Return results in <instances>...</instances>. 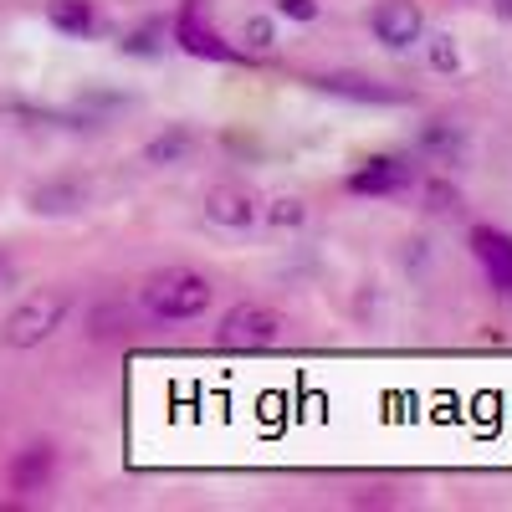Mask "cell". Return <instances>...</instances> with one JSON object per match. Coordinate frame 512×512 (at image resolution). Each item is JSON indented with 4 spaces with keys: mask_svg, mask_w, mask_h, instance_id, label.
<instances>
[{
    "mask_svg": "<svg viewBox=\"0 0 512 512\" xmlns=\"http://www.w3.org/2000/svg\"><path fill=\"white\" fill-rule=\"evenodd\" d=\"M216 303V282L195 267H164L139 287V313L149 323H195L205 318V308Z\"/></svg>",
    "mask_w": 512,
    "mask_h": 512,
    "instance_id": "obj_1",
    "label": "cell"
},
{
    "mask_svg": "<svg viewBox=\"0 0 512 512\" xmlns=\"http://www.w3.org/2000/svg\"><path fill=\"white\" fill-rule=\"evenodd\" d=\"M67 313H72V292L67 287H41V292L16 303V313L6 318L0 338H6V349H41L67 323Z\"/></svg>",
    "mask_w": 512,
    "mask_h": 512,
    "instance_id": "obj_2",
    "label": "cell"
},
{
    "mask_svg": "<svg viewBox=\"0 0 512 512\" xmlns=\"http://www.w3.org/2000/svg\"><path fill=\"white\" fill-rule=\"evenodd\" d=\"M169 41H175L185 57H195V62H221V67L246 62V47L231 41V36H221L216 26L205 21L200 0H180V11L169 16Z\"/></svg>",
    "mask_w": 512,
    "mask_h": 512,
    "instance_id": "obj_3",
    "label": "cell"
},
{
    "mask_svg": "<svg viewBox=\"0 0 512 512\" xmlns=\"http://www.w3.org/2000/svg\"><path fill=\"white\" fill-rule=\"evenodd\" d=\"M282 333H287V318L277 308H267V303H236L216 323V349H226V354H256V349L282 344Z\"/></svg>",
    "mask_w": 512,
    "mask_h": 512,
    "instance_id": "obj_4",
    "label": "cell"
},
{
    "mask_svg": "<svg viewBox=\"0 0 512 512\" xmlns=\"http://www.w3.org/2000/svg\"><path fill=\"white\" fill-rule=\"evenodd\" d=\"M344 190L354 200H395L420 190V159L415 154H369L359 169H349Z\"/></svg>",
    "mask_w": 512,
    "mask_h": 512,
    "instance_id": "obj_5",
    "label": "cell"
},
{
    "mask_svg": "<svg viewBox=\"0 0 512 512\" xmlns=\"http://www.w3.org/2000/svg\"><path fill=\"white\" fill-rule=\"evenodd\" d=\"M313 88L328 93V98L359 103V108H405V103H415L410 88H395V82H384L374 72H318Z\"/></svg>",
    "mask_w": 512,
    "mask_h": 512,
    "instance_id": "obj_6",
    "label": "cell"
},
{
    "mask_svg": "<svg viewBox=\"0 0 512 512\" xmlns=\"http://www.w3.org/2000/svg\"><path fill=\"white\" fill-rule=\"evenodd\" d=\"M369 31L379 47H390V52H410L425 41V11H420V0H374L369 6Z\"/></svg>",
    "mask_w": 512,
    "mask_h": 512,
    "instance_id": "obj_7",
    "label": "cell"
},
{
    "mask_svg": "<svg viewBox=\"0 0 512 512\" xmlns=\"http://www.w3.org/2000/svg\"><path fill=\"white\" fill-rule=\"evenodd\" d=\"M57 472H62V451L52 441H31V446H21L6 461V487L16 497H36V492H52L57 487Z\"/></svg>",
    "mask_w": 512,
    "mask_h": 512,
    "instance_id": "obj_8",
    "label": "cell"
},
{
    "mask_svg": "<svg viewBox=\"0 0 512 512\" xmlns=\"http://www.w3.org/2000/svg\"><path fill=\"white\" fill-rule=\"evenodd\" d=\"M466 246H472V256H477L482 277L492 282V292L512 303V231H502V226H487V221H482V226L466 231Z\"/></svg>",
    "mask_w": 512,
    "mask_h": 512,
    "instance_id": "obj_9",
    "label": "cell"
},
{
    "mask_svg": "<svg viewBox=\"0 0 512 512\" xmlns=\"http://www.w3.org/2000/svg\"><path fill=\"white\" fill-rule=\"evenodd\" d=\"M200 205H205V221L226 226V231H246V226H256V216H262V205H256V195L246 185H210Z\"/></svg>",
    "mask_w": 512,
    "mask_h": 512,
    "instance_id": "obj_10",
    "label": "cell"
},
{
    "mask_svg": "<svg viewBox=\"0 0 512 512\" xmlns=\"http://www.w3.org/2000/svg\"><path fill=\"white\" fill-rule=\"evenodd\" d=\"M47 26L62 31L67 41H93L108 31L98 0H47Z\"/></svg>",
    "mask_w": 512,
    "mask_h": 512,
    "instance_id": "obj_11",
    "label": "cell"
},
{
    "mask_svg": "<svg viewBox=\"0 0 512 512\" xmlns=\"http://www.w3.org/2000/svg\"><path fill=\"white\" fill-rule=\"evenodd\" d=\"M82 205H88V185L72 175H52L26 190V210H36V216H77Z\"/></svg>",
    "mask_w": 512,
    "mask_h": 512,
    "instance_id": "obj_12",
    "label": "cell"
},
{
    "mask_svg": "<svg viewBox=\"0 0 512 512\" xmlns=\"http://www.w3.org/2000/svg\"><path fill=\"white\" fill-rule=\"evenodd\" d=\"M195 149H200V134H195L190 123H164L159 134L144 144V164H154V169H175V164H185Z\"/></svg>",
    "mask_w": 512,
    "mask_h": 512,
    "instance_id": "obj_13",
    "label": "cell"
},
{
    "mask_svg": "<svg viewBox=\"0 0 512 512\" xmlns=\"http://www.w3.org/2000/svg\"><path fill=\"white\" fill-rule=\"evenodd\" d=\"M420 154H431V159H441V164H461L466 159V128L461 123H451V118H431L420 128Z\"/></svg>",
    "mask_w": 512,
    "mask_h": 512,
    "instance_id": "obj_14",
    "label": "cell"
},
{
    "mask_svg": "<svg viewBox=\"0 0 512 512\" xmlns=\"http://www.w3.org/2000/svg\"><path fill=\"white\" fill-rule=\"evenodd\" d=\"M164 36H169V21L164 16H149L144 26H134V31H123V57H159L164 52Z\"/></svg>",
    "mask_w": 512,
    "mask_h": 512,
    "instance_id": "obj_15",
    "label": "cell"
},
{
    "mask_svg": "<svg viewBox=\"0 0 512 512\" xmlns=\"http://www.w3.org/2000/svg\"><path fill=\"white\" fill-rule=\"evenodd\" d=\"M128 323H134V308H123V303H98L93 318H88V333H93V338H113V333H128Z\"/></svg>",
    "mask_w": 512,
    "mask_h": 512,
    "instance_id": "obj_16",
    "label": "cell"
},
{
    "mask_svg": "<svg viewBox=\"0 0 512 512\" xmlns=\"http://www.w3.org/2000/svg\"><path fill=\"white\" fill-rule=\"evenodd\" d=\"M241 47H251V52H272V47H277V21H272V16H246V26H241Z\"/></svg>",
    "mask_w": 512,
    "mask_h": 512,
    "instance_id": "obj_17",
    "label": "cell"
},
{
    "mask_svg": "<svg viewBox=\"0 0 512 512\" xmlns=\"http://www.w3.org/2000/svg\"><path fill=\"white\" fill-rule=\"evenodd\" d=\"M267 221H272L277 231H297V226L308 221V205L297 200V195H277V200H272V210H267Z\"/></svg>",
    "mask_w": 512,
    "mask_h": 512,
    "instance_id": "obj_18",
    "label": "cell"
},
{
    "mask_svg": "<svg viewBox=\"0 0 512 512\" xmlns=\"http://www.w3.org/2000/svg\"><path fill=\"white\" fill-rule=\"evenodd\" d=\"M425 47H431V67L436 72H461V52H456V41L451 36H425Z\"/></svg>",
    "mask_w": 512,
    "mask_h": 512,
    "instance_id": "obj_19",
    "label": "cell"
},
{
    "mask_svg": "<svg viewBox=\"0 0 512 512\" xmlns=\"http://www.w3.org/2000/svg\"><path fill=\"white\" fill-rule=\"evenodd\" d=\"M425 200H431L436 216H461V190L446 185V180H431V185H425Z\"/></svg>",
    "mask_w": 512,
    "mask_h": 512,
    "instance_id": "obj_20",
    "label": "cell"
},
{
    "mask_svg": "<svg viewBox=\"0 0 512 512\" xmlns=\"http://www.w3.org/2000/svg\"><path fill=\"white\" fill-rule=\"evenodd\" d=\"M282 21H318V0H277Z\"/></svg>",
    "mask_w": 512,
    "mask_h": 512,
    "instance_id": "obj_21",
    "label": "cell"
},
{
    "mask_svg": "<svg viewBox=\"0 0 512 512\" xmlns=\"http://www.w3.org/2000/svg\"><path fill=\"white\" fill-rule=\"evenodd\" d=\"M6 287H16V256L0 246V292H6Z\"/></svg>",
    "mask_w": 512,
    "mask_h": 512,
    "instance_id": "obj_22",
    "label": "cell"
},
{
    "mask_svg": "<svg viewBox=\"0 0 512 512\" xmlns=\"http://www.w3.org/2000/svg\"><path fill=\"white\" fill-rule=\"evenodd\" d=\"M497 16H512V0H497Z\"/></svg>",
    "mask_w": 512,
    "mask_h": 512,
    "instance_id": "obj_23",
    "label": "cell"
}]
</instances>
